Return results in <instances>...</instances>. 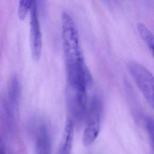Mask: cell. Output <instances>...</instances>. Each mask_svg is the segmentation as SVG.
<instances>
[{"label":"cell","mask_w":154,"mask_h":154,"mask_svg":"<svg viewBox=\"0 0 154 154\" xmlns=\"http://www.w3.org/2000/svg\"><path fill=\"white\" fill-rule=\"evenodd\" d=\"M35 154H51L52 142L47 127L42 125L39 127L35 138Z\"/></svg>","instance_id":"4"},{"label":"cell","mask_w":154,"mask_h":154,"mask_svg":"<svg viewBox=\"0 0 154 154\" xmlns=\"http://www.w3.org/2000/svg\"><path fill=\"white\" fill-rule=\"evenodd\" d=\"M137 30L140 37L149 48L154 46V35L145 25L141 23H138Z\"/></svg>","instance_id":"7"},{"label":"cell","mask_w":154,"mask_h":154,"mask_svg":"<svg viewBox=\"0 0 154 154\" xmlns=\"http://www.w3.org/2000/svg\"><path fill=\"white\" fill-rule=\"evenodd\" d=\"M61 38L66 70L72 69L84 64L76 23L72 16L64 11L61 16Z\"/></svg>","instance_id":"1"},{"label":"cell","mask_w":154,"mask_h":154,"mask_svg":"<svg viewBox=\"0 0 154 154\" xmlns=\"http://www.w3.org/2000/svg\"><path fill=\"white\" fill-rule=\"evenodd\" d=\"M145 123L147 134L152 143V147L154 149V120L150 117H147L146 119Z\"/></svg>","instance_id":"9"},{"label":"cell","mask_w":154,"mask_h":154,"mask_svg":"<svg viewBox=\"0 0 154 154\" xmlns=\"http://www.w3.org/2000/svg\"><path fill=\"white\" fill-rule=\"evenodd\" d=\"M102 106L97 97H94L90 103L84 127L82 143L85 146L91 145L97 138L100 129Z\"/></svg>","instance_id":"2"},{"label":"cell","mask_w":154,"mask_h":154,"mask_svg":"<svg viewBox=\"0 0 154 154\" xmlns=\"http://www.w3.org/2000/svg\"><path fill=\"white\" fill-rule=\"evenodd\" d=\"M149 50H150V52H151V54H152L153 57L154 58V46H153V47H152V48H149Z\"/></svg>","instance_id":"11"},{"label":"cell","mask_w":154,"mask_h":154,"mask_svg":"<svg viewBox=\"0 0 154 154\" xmlns=\"http://www.w3.org/2000/svg\"><path fill=\"white\" fill-rule=\"evenodd\" d=\"M34 0H18L17 14L19 18L24 19L32 7Z\"/></svg>","instance_id":"8"},{"label":"cell","mask_w":154,"mask_h":154,"mask_svg":"<svg viewBox=\"0 0 154 154\" xmlns=\"http://www.w3.org/2000/svg\"><path fill=\"white\" fill-rule=\"evenodd\" d=\"M73 138V123L69 120L65 126L62 141L58 154H71Z\"/></svg>","instance_id":"6"},{"label":"cell","mask_w":154,"mask_h":154,"mask_svg":"<svg viewBox=\"0 0 154 154\" xmlns=\"http://www.w3.org/2000/svg\"><path fill=\"white\" fill-rule=\"evenodd\" d=\"M30 45L31 55L34 60H39L42 49V35L38 17L37 4L33 2L30 9Z\"/></svg>","instance_id":"3"},{"label":"cell","mask_w":154,"mask_h":154,"mask_svg":"<svg viewBox=\"0 0 154 154\" xmlns=\"http://www.w3.org/2000/svg\"><path fill=\"white\" fill-rule=\"evenodd\" d=\"M20 94V82L16 76H13L9 81L8 87V102L7 105L14 113L18 109Z\"/></svg>","instance_id":"5"},{"label":"cell","mask_w":154,"mask_h":154,"mask_svg":"<svg viewBox=\"0 0 154 154\" xmlns=\"http://www.w3.org/2000/svg\"><path fill=\"white\" fill-rule=\"evenodd\" d=\"M148 103L150 105V106L153 108L154 109V90L152 91L148 96H147L145 98Z\"/></svg>","instance_id":"10"}]
</instances>
